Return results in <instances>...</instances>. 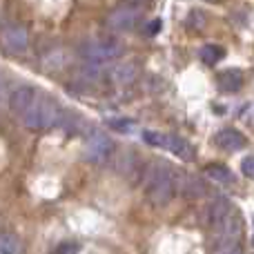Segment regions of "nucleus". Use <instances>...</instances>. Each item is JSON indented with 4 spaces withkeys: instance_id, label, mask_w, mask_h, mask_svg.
Listing matches in <instances>:
<instances>
[{
    "instance_id": "f257e3e1",
    "label": "nucleus",
    "mask_w": 254,
    "mask_h": 254,
    "mask_svg": "<svg viewBox=\"0 0 254 254\" xmlns=\"http://www.w3.org/2000/svg\"><path fill=\"white\" fill-rule=\"evenodd\" d=\"M179 185H181L179 174H176L172 167L161 163V165H156V167H149L147 179H145V194H147V198L154 205L163 207L174 198Z\"/></svg>"
},
{
    "instance_id": "f03ea898",
    "label": "nucleus",
    "mask_w": 254,
    "mask_h": 254,
    "mask_svg": "<svg viewBox=\"0 0 254 254\" xmlns=\"http://www.w3.org/2000/svg\"><path fill=\"white\" fill-rule=\"evenodd\" d=\"M22 123L29 129H36V131H43V129H52L56 127L58 119H61V110L58 105L52 101V98H34L29 107L22 112Z\"/></svg>"
},
{
    "instance_id": "7ed1b4c3",
    "label": "nucleus",
    "mask_w": 254,
    "mask_h": 254,
    "mask_svg": "<svg viewBox=\"0 0 254 254\" xmlns=\"http://www.w3.org/2000/svg\"><path fill=\"white\" fill-rule=\"evenodd\" d=\"M80 54L83 58L89 63V65H107L112 61H119L125 54V47L119 43V40H87V43L80 47Z\"/></svg>"
},
{
    "instance_id": "20e7f679",
    "label": "nucleus",
    "mask_w": 254,
    "mask_h": 254,
    "mask_svg": "<svg viewBox=\"0 0 254 254\" xmlns=\"http://www.w3.org/2000/svg\"><path fill=\"white\" fill-rule=\"evenodd\" d=\"M143 140L147 145H154V147H161V149H167V152L176 154L179 158L183 161H192L194 158V149L190 143H185L183 138L179 136H172V134H163V131H143Z\"/></svg>"
},
{
    "instance_id": "39448f33",
    "label": "nucleus",
    "mask_w": 254,
    "mask_h": 254,
    "mask_svg": "<svg viewBox=\"0 0 254 254\" xmlns=\"http://www.w3.org/2000/svg\"><path fill=\"white\" fill-rule=\"evenodd\" d=\"M114 154V140L105 131H89L85 140V158L92 163H105Z\"/></svg>"
},
{
    "instance_id": "423d86ee",
    "label": "nucleus",
    "mask_w": 254,
    "mask_h": 254,
    "mask_svg": "<svg viewBox=\"0 0 254 254\" xmlns=\"http://www.w3.org/2000/svg\"><path fill=\"white\" fill-rule=\"evenodd\" d=\"M140 20H143V11H140V7L123 4V7H116L107 13L105 25L110 27L112 31H131Z\"/></svg>"
},
{
    "instance_id": "0eeeda50",
    "label": "nucleus",
    "mask_w": 254,
    "mask_h": 254,
    "mask_svg": "<svg viewBox=\"0 0 254 254\" xmlns=\"http://www.w3.org/2000/svg\"><path fill=\"white\" fill-rule=\"evenodd\" d=\"M2 47L9 54H25L29 47V34L22 25H9L2 29Z\"/></svg>"
},
{
    "instance_id": "6e6552de",
    "label": "nucleus",
    "mask_w": 254,
    "mask_h": 254,
    "mask_svg": "<svg viewBox=\"0 0 254 254\" xmlns=\"http://www.w3.org/2000/svg\"><path fill=\"white\" fill-rule=\"evenodd\" d=\"M214 143L219 145L221 149H228V152H237V149H243L248 145V138L241 134V131L232 129V127H228V129H221L219 134L214 136Z\"/></svg>"
},
{
    "instance_id": "1a4fd4ad",
    "label": "nucleus",
    "mask_w": 254,
    "mask_h": 254,
    "mask_svg": "<svg viewBox=\"0 0 254 254\" xmlns=\"http://www.w3.org/2000/svg\"><path fill=\"white\" fill-rule=\"evenodd\" d=\"M136 76H138V65H136V63H129V61L119 63V65L110 71V80L114 85H119V87L131 85L136 80Z\"/></svg>"
},
{
    "instance_id": "9d476101",
    "label": "nucleus",
    "mask_w": 254,
    "mask_h": 254,
    "mask_svg": "<svg viewBox=\"0 0 254 254\" xmlns=\"http://www.w3.org/2000/svg\"><path fill=\"white\" fill-rule=\"evenodd\" d=\"M34 98H36V89L29 87V85H22V87L11 92V96H9V107H11V112H16V114H22V112L34 103Z\"/></svg>"
},
{
    "instance_id": "9b49d317",
    "label": "nucleus",
    "mask_w": 254,
    "mask_h": 254,
    "mask_svg": "<svg viewBox=\"0 0 254 254\" xmlns=\"http://www.w3.org/2000/svg\"><path fill=\"white\" fill-rule=\"evenodd\" d=\"M232 210H234V205L228 201V198H216V201H212L210 205H207L205 221L212 225V228H216V225H219Z\"/></svg>"
},
{
    "instance_id": "f8f14e48",
    "label": "nucleus",
    "mask_w": 254,
    "mask_h": 254,
    "mask_svg": "<svg viewBox=\"0 0 254 254\" xmlns=\"http://www.w3.org/2000/svg\"><path fill=\"white\" fill-rule=\"evenodd\" d=\"M243 85V74L239 69H228L219 74V87L225 92H237Z\"/></svg>"
},
{
    "instance_id": "ddd939ff",
    "label": "nucleus",
    "mask_w": 254,
    "mask_h": 254,
    "mask_svg": "<svg viewBox=\"0 0 254 254\" xmlns=\"http://www.w3.org/2000/svg\"><path fill=\"white\" fill-rule=\"evenodd\" d=\"M198 56H201V61L207 63V65H216L219 61H223L225 49L219 47V45H205V47L198 52Z\"/></svg>"
},
{
    "instance_id": "4468645a",
    "label": "nucleus",
    "mask_w": 254,
    "mask_h": 254,
    "mask_svg": "<svg viewBox=\"0 0 254 254\" xmlns=\"http://www.w3.org/2000/svg\"><path fill=\"white\" fill-rule=\"evenodd\" d=\"M22 252V246L13 234H0V254H18Z\"/></svg>"
},
{
    "instance_id": "2eb2a0df",
    "label": "nucleus",
    "mask_w": 254,
    "mask_h": 254,
    "mask_svg": "<svg viewBox=\"0 0 254 254\" xmlns=\"http://www.w3.org/2000/svg\"><path fill=\"white\" fill-rule=\"evenodd\" d=\"M207 25V16L203 11H190V16L185 18V29L188 31H201Z\"/></svg>"
},
{
    "instance_id": "dca6fc26",
    "label": "nucleus",
    "mask_w": 254,
    "mask_h": 254,
    "mask_svg": "<svg viewBox=\"0 0 254 254\" xmlns=\"http://www.w3.org/2000/svg\"><path fill=\"white\" fill-rule=\"evenodd\" d=\"M207 176L214 181H221V183H230V181H234V174L228 170L225 165H219V163H214V165L207 167Z\"/></svg>"
},
{
    "instance_id": "f3484780",
    "label": "nucleus",
    "mask_w": 254,
    "mask_h": 254,
    "mask_svg": "<svg viewBox=\"0 0 254 254\" xmlns=\"http://www.w3.org/2000/svg\"><path fill=\"white\" fill-rule=\"evenodd\" d=\"M241 172H243V176H248V179H254V156L243 158V163H241Z\"/></svg>"
},
{
    "instance_id": "a211bd4d",
    "label": "nucleus",
    "mask_w": 254,
    "mask_h": 254,
    "mask_svg": "<svg viewBox=\"0 0 254 254\" xmlns=\"http://www.w3.org/2000/svg\"><path fill=\"white\" fill-rule=\"evenodd\" d=\"M110 125L114 127V129H121L123 134H129V131L134 129V123H131V121H112Z\"/></svg>"
},
{
    "instance_id": "6ab92c4d",
    "label": "nucleus",
    "mask_w": 254,
    "mask_h": 254,
    "mask_svg": "<svg viewBox=\"0 0 254 254\" xmlns=\"http://www.w3.org/2000/svg\"><path fill=\"white\" fill-rule=\"evenodd\" d=\"M78 250H80L78 243H61L56 248V252H61V254H69V252H78Z\"/></svg>"
},
{
    "instance_id": "aec40b11",
    "label": "nucleus",
    "mask_w": 254,
    "mask_h": 254,
    "mask_svg": "<svg viewBox=\"0 0 254 254\" xmlns=\"http://www.w3.org/2000/svg\"><path fill=\"white\" fill-rule=\"evenodd\" d=\"M158 29H161V20H154V22H149V27H147V34H156Z\"/></svg>"
},
{
    "instance_id": "412c9836",
    "label": "nucleus",
    "mask_w": 254,
    "mask_h": 254,
    "mask_svg": "<svg viewBox=\"0 0 254 254\" xmlns=\"http://www.w3.org/2000/svg\"><path fill=\"white\" fill-rule=\"evenodd\" d=\"M4 98V85H2V78H0V101Z\"/></svg>"
},
{
    "instance_id": "4be33fe9",
    "label": "nucleus",
    "mask_w": 254,
    "mask_h": 254,
    "mask_svg": "<svg viewBox=\"0 0 254 254\" xmlns=\"http://www.w3.org/2000/svg\"><path fill=\"white\" fill-rule=\"evenodd\" d=\"M207 2H221V0H207Z\"/></svg>"
}]
</instances>
